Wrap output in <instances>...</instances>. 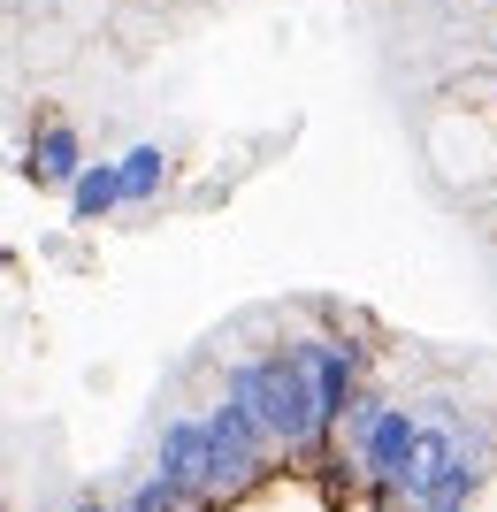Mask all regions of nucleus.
<instances>
[{
  "instance_id": "nucleus-1",
  "label": "nucleus",
  "mask_w": 497,
  "mask_h": 512,
  "mask_svg": "<svg viewBox=\"0 0 497 512\" xmlns=\"http://www.w3.org/2000/svg\"><path fill=\"white\" fill-rule=\"evenodd\" d=\"M429 161H436V176H452L467 192L497 184V115L490 107H452V115H436L429 123Z\"/></svg>"
},
{
  "instance_id": "nucleus-2",
  "label": "nucleus",
  "mask_w": 497,
  "mask_h": 512,
  "mask_svg": "<svg viewBox=\"0 0 497 512\" xmlns=\"http://www.w3.org/2000/svg\"><path fill=\"white\" fill-rule=\"evenodd\" d=\"M475 512H497V474H490V482L475 490Z\"/></svg>"
}]
</instances>
